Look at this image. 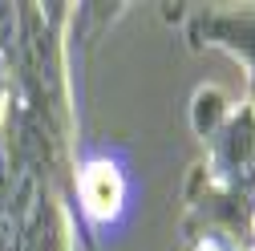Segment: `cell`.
<instances>
[{
  "label": "cell",
  "instance_id": "1",
  "mask_svg": "<svg viewBox=\"0 0 255 251\" xmlns=\"http://www.w3.org/2000/svg\"><path fill=\"white\" fill-rule=\"evenodd\" d=\"M73 146L57 142L12 93L0 106V207L16 251H77L69 211Z\"/></svg>",
  "mask_w": 255,
  "mask_h": 251
},
{
  "label": "cell",
  "instance_id": "2",
  "mask_svg": "<svg viewBox=\"0 0 255 251\" xmlns=\"http://www.w3.org/2000/svg\"><path fill=\"white\" fill-rule=\"evenodd\" d=\"M138 170L130 150L118 142H89L77 138L73 146V174H69V211L73 235L81 251H98L114 243L134 223L138 211Z\"/></svg>",
  "mask_w": 255,
  "mask_h": 251
},
{
  "label": "cell",
  "instance_id": "3",
  "mask_svg": "<svg viewBox=\"0 0 255 251\" xmlns=\"http://www.w3.org/2000/svg\"><path fill=\"white\" fill-rule=\"evenodd\" d=\"M190 122L203 142V162L195 174L215 191H251L255 186V106L231 102L215 85L195 89Z\"/></svg>",
  "mask_w": 255,
  "mask_h": 251
},
{
  "label": "cell",
  "instance_id": "4",
  "mask_svg": "<svg viewBox=\"0 0 255 251\" xmlns=\"http://www.w3.org/2000/svg\"><path fill=\"white\" fill-rule=\"evenodd\" d=\"M190 49H223L247 69V89L255 93V8H203L186 20Z\"/></svg>",
  "mask_w": 255,
  "mask_h": 251
},
{
  "label": "cell",
  "instance_id": "5",
  "mask_svg": "<svg viewBox=\"0 0 255 251\" xmlns=\"http://www.w3.org/2000/svg\"><path fill=\"white\" fill-rule=\"evenodd\" d=\"M186 251H227L219 239H207V235H199V239H186Z\"/></svg>",
  "mask_w": 255,
  "mask_h": 251
},
{
  "label": "cell",
  "instance_id": "6",
  "mask_svg": "<svg viewBox=\"0 0 255 251\" xmlns=\"http://www.w3.org/2000/svg\"><path fill=\"white\" fill-rule=\"evenodd\" d=\"M0 251H16V239L8 231V219H4V207H0Z\"/></svg>",
  "mask_w": 255,
  "mask_h": 251
},
{
  "label": "cell",
  "instance_id": "7",
  "mask_svg": "<svg viewBox=\"0 0 255 251\" xmlns=\"http://www.w3.org/2000/svg\"><path fill=\"white\" fill-rule=\"evenodd\" d=\"M0 106H4V65H0Z\"/></svg>",
  "mask_w": 255,
  "mask_h": 251
}]
</instances>
